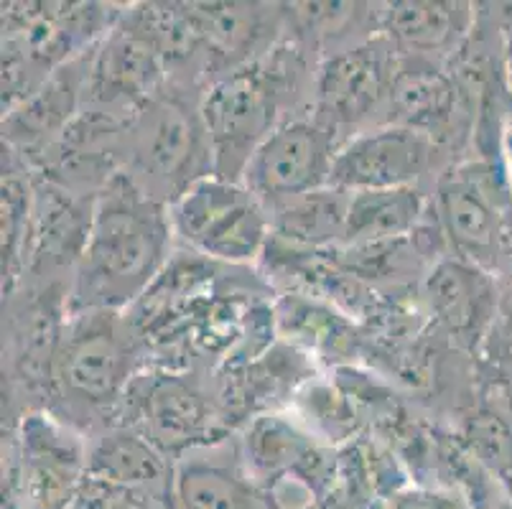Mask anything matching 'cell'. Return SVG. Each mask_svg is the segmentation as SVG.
I'll return each instance as SVG.
<instances>
[{"mask_svg":"<svg viewBox=\"0 0 512 509\" xmlns=\"http://www.w3.org/2000/svg\"><path fill=\"white\" fill-rule=\"evenodd\" d=\"M171 235L169 204L148 196L123 174L102 186L74 275V311H123L138 301L169 263Z\"/></svg>","mask_w":512,"mask_h":509,"instance_id":"cell-1","label":"cell"},{"mask_svg":"<svg viewBox=\"0 0 512 509\" xmlns=\"http://www.w3.org/2000/svg\"><path fill=\"white\" fill-rule=\"evenodd\" d=\"M291 87H296V62L278 49L212 79L199 110L212 146L214 176L242 181L253 153L283 123V102L291 97Z\"/></svg>","mask_w":512,"mask_h":509,"instance_id":"cell-2","label":"cell"},{"mask_svg":"<svg viewBox=\"0 0 512 509\" xmlns=\"http://www.w3.org/2000/svg\"><path fill=\"white\" fill-rule=\"evenodd\" d=\"M120 151L130 179L148 196L171 204L199 179L214 174L212 146L199 105L179 92L158 90L125 125Z\"/></svg>","mask_w":512,"mask_h":509,"instance_id":"cell-3","label":"cell"},{"mask_svg":"<svg viewBox=\"0 0 512 509\" xmlns=\"http://www.w3.org/2000/svg\"><path fill=\"white\" fill-rule=\"evenodd\" d=\"M138 336L120 311H74L59 331L51 387L67 413H107L136 380Z\"/></svg>","mask_w":512,"mask_h":509,"instance_id":"cell-4","label":"cell"},{"mask_svg":"<svg viewBox=\"0 0 512 509\" xmlns=\"http://www.w3.org/2000/svg\"><path fill=\"white\" fill-rule=\"evenodd\" d=\"M400 54L383 34L327 54L311 77L314 120L342 143L370 128L388 125L390 90ZM344 138V140H347Z\"/></svg>","mask_w":512,"mask_h":509,"instance_id":"cell-5","label":"cell"},{"mask_svg":"<svg viewBox=\"0 0 512 509\" xmlns=\"http://www.w3.org/2000/svg\"><path fill=\"white\" fill-rule=\"evenodd\" d=\"M171 227L186 245L230 265L253 263L271 242V214L242 181L207 176L169 204Z\"/></svg>","mask_w":512,"mask_h":509,"instance_id":"cell-6","label":"cell"},{"mask_svg":"<svg viewBox=\"0 0 512 509\" xmlns=\"http://www.w3.org/2000/svg\"><path fill=\"white\" fill-rule=\"evenodd\" d=\"M505 207L512 209L510 191L482 161L459 163L436 181L434 212L441 237L454 258L482 270H495L502 258Z\"/></svg>","mask_w":512,"mask_h":509,"instance_id":"cell-7","label":"cell"},{"mask_svg":"<svg viewBox=\"0 0 512 509\" xmlns=\"http://www.w3.org/2000/svg\"><path fill=\"white\" fill-rule=\"evenodd\" d=\"M337 138L311 118H288L253 153L242 184L268 212L332 186Z\"/></svg>","mask_w":512,"mask_h":509,"instance_id":"cell-8","label":"cell"},{"mask_svg":"<svg viewBox=\"0 0 512 509\" xmlns=\"http://www.w3.org/2000/svg\"><path fill=\"white\" fill-rule=\"evenodd\" d=\"M120 405H125L130 415L123 426L143 433L174 464L197 448L222 441L217 438L220 418L207 395L189 377L174 372L138 375Z\"/></svg>","mask_w":512,"mask_h":509,"instance_id":"cell-9","label":"cell"},{"mask_svg":"<svg viewBox=\"0 0 512 509\" xmlns=\"http://www.w3.org/2000/svg\"><path fill=\"white\" fill-rule=\"evenodd\" d=\"M87 476V443L59 418L34 413L23 420L16 469L8 471V489L16 487L21 509H72Z\"/></svg>","mask_w":512,"mask_h":509,"instance_id":"cell-10","label":"cell"},{"mask_svg":"<svg viewBox=\"0 0 512 509\" xmlns=\"http://www.w3.org/2000/svg\"><path fill=\"white\" fill-rule=\"evenodd\" d=\"M441 146L431 135L403 125H380L347 138L337 148L332 186L349 191H377L416 186L434 171Z\"/></svg>","mask_w":512,"mask_h":509,"instance_id":"cell-11","label":"cell"},{"mask_svg":"<svg viewBox=\"0 0 512 509\" xmlns=\"http://www.w3.org/2000/svg\"><path fill=\"white\" fill-rule=\"evenodd\" d=\"M92 54L74 56L67 64L51 72L44 82L13 105L3 118V140L8 148L21 153H46L59 146L79 112L85 110L87 90H90Z\"/></svg>","mask_w":512,"mask_h":509,"instance_id":"cell-12","label":"cell"},{"mask_svg":"<svg viewBox=\"0 0 512 509\" xmlns=\"http://www.w3.org/2000/svg\"><path fill=\"white\" fill-rule=\"evenodd\" d=\"M95 199H85L57 181L34 186L29 232L21 252L23 273H44L62 265L77 268L90 237Z\"/></svg>","mask_w":512,"mask_h":509,"instance_id":"cell-13","label":"cell"},{"mask_svg":"<svg viewBox=\"0 0 512 509\" xmlns=\"http://www.w3.org/2000/svg\"><path fill=\"white\" fill-rule=\"evenodd\" d=\"M423 298L456 342L477 349L497 321V288L490 270L462 258L434 263L423 278Z\"/></svg>","mask_w":512,"mask_h":509,"instance_id":"cell-14","label":"cell"},{"mask_svg":"<svg viewBox=\"0 0 512 509\" xmlns=\"http://www.w3.org/2000/svg\"><path fill=\"white\" fill-rule=\"evenodd\" d=\"M464 87L434 59L400 56L390 90L388 125L421 130L441 146L464 115Z\"/></svg>","mask_w":512,"mask_h":509,"instance_id":"cell-15","label":"cell"},{"mask_svg":"<svg viewBox=\"0 0 512 509\" xmlns=\"http://www.w3.org/2000/svg\"><path fill=\"white\" fill-rule=\"evenodd\" d=\"M474 11L469 3H446V0H426V3H390L377 16L380 34L403 56H423L439 59L462 46L472 31Z\"/></svg>","mask_w":512,"mask_h":509,"instance_id":"cell-16","label":"cell"},{"mask_svg":"<svg viewBox=\"0 0 512 509\" xmlns=\"http://www.w3.org/2000/svg\"><path fill=\"white\" fill-rule=\"evenodd\" d=\"M174 466L161 448L128 426L107 428L87 441V476L97 482L143 489L156 497L171 499Z\"/></svg>","mask_w":512,"mask_h":509,"instance_id":"cell-17","label":"cell"},{"mask_svg":"<svg viewBox=\"0 0 512 509\" xmlns=\"http://www.w3.org/2000/svg\"><path fill=\"white\" fill-rule=\"evenodd\" d=\"M171 499L176 509H263L250 471L220 441L176 461Z\"/></svg>","mask_w":512,"mask_h":509,"instance_id":"cell-18","label":"cell"},{"mask_svg":"<svg viewBox=\"0 0 512 509\" xmlns=\"http://www.w3.org/2000/svg\"><path fill=\"white\" fill-rule=\"evenodd\" d=\"M428 199L418 186L355 191L349 196L347 235L342 247L408 240L426 222Z\"/></svg>","mask_w":512,"mask_h":509,"instance_id":"cell-19","label":"cell"},{"mask_svg":"<svg viewBox=\"0 0 512 509\" xmlns=\"http://www.w3.org/2000/svg\"><path fill=\"white\" fill-rule=\"evenodd\" d=\"M349 196L337 186H324L271 209L273 237L296 247L344 245Z\"/></svg>","mask_w":512,"mask_h":509,"instance_id":"cell-20","label":"cell"},{"mask_svg":"<svg viewBox=\"0 0 512 509\" xmlns=\"http://www.w3.org/2000/svg\"><path fill=\"white\" fill-rule=\"evenodd\" d=\"M462 446L469 459L512 494V420L502 410L479 405L462 418Z\"/></svg>","mask_w":512,"mask_h":509,"instance_id":"cell-21","label":"cell"},{"mask_svg":"<svg viewBox=\"0 0 512 509\" xmlns=\"http://www.w3.org/2000/svg\"><path fill=\"white\" fill-rule=\"evenodd\" d=\"M278 321L288 326V334L296 336L311 352L339 354L352 347V329L332 308H324L301 296H288L278 308Z\"/></svg>","mask_w":512,"mask_h":509,"instance_id":"cell-22","label":"cell"},{"mask_svg":"<svg viewBox=\"0 0 512 509\" xmlns=\"http://www.w3.org/2000/svg\"><path fill=\"white\" fill-rule=\"evenodd\" d=\"M306 454V436H301L291 423L278 415H260L245 433V461L248 471H276L291 469Z\"/></svg>","mask_w":512,"mask_h":509,"instance_id":"cell-23","label":"cell"},{"mask_svg":"<svg viewBox=\"0 0 512 509\" xmlns=\"http://www.w3.org/2000/svg\"><path fill=\"white\" fill-rule=\"evenodd\" d=\"M31 202L34 189L29 186V179L23 181L18 171L8 168L3 174V270L8 278V291L21 275V252L29 232Z\"/></svg>","mask_w":512,"mask_h":509,"instance_id":"cell-24","label":"cell"},{"mask_svg":"<svg viewBox=\"0 0 512 509\" xmlns=\"http://www.w3.org/2000/svg\"><path fill=\"white\" fill-rule=\"evenodd\" d=\"M72 509H169L164 497L85 476Z\"/></svg>","mask_w":512,"mask_h":509,"instance_id":"cell-25","label":"cell"},{"mask_svg":"<svg viewBox=\"0 0 512 509\" xmlns=\"http://www.w3.org/2000/svg\"><path fill=\"white\" fill-rule=\"evenodd\" d=\"M495 390L500 392L502 413L512 420V342H507L495 359Z\"/></svg>","mask_w":512,"mask_h":509,"instance_id":"cell-26","label":"cell"},{"mask_svg":"<svg viewBox=\"0 0 512 509\" xmlns=\"http://www.w3.org/2000/svg\"><path fill=\"white\" fill-rule=\"evenodd\" d=\"M502 153H505V161H507V191H510V202H512V130H507L505 133V148H502Z\"/></svg>","mask_w":512,"mask_h":509,"instance_id":"cell-27","label":"cell"},{"mask_svg":"<svg viewBox=\"0 0 512 509\" xmlns=\"http://www.w3.org/2000/svg\"><path fill=\"white\" fill-rule=\"evenodd\" d=\"M505 74H507V84H510V90H512V34L507 36V44H505Z\"/></svg>","mask_w":512,"mask_h":509,"instance_id":"cell-28","label":"cell"}]
</instances>
